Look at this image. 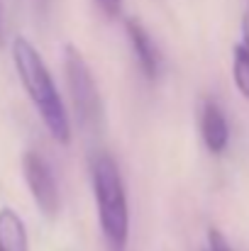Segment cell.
Wrapping results in <instances>:
<instances>
[{
  "instance_id": "cell-2",
  "label": "cell",
  "mask_w": 249,
  "mask_h": 251,
  "mask_svg": "<svg viewBox=\"0 0 249 251\" xmlns=\"http://www.w3.org/2000/svg\"><path fill=\"white\" fill-rule=\"evenodd\" d=\"M90 185L98 207L100 234L108 251H127L130 244V205L120 166L112 156L98 154L90 164Z\"/></svg>"
},
{
  "instance_id": "cell-11",
  "label": "cell",
  "mask_w": 249,
  "mask_h": 251,
  "mask_svg": "<svg viewBox=\"0 0 249 251\" xmlns=\"http://www.w3.org/2000/svg\"><path fill=\"white\" fill-rule=\"evenodd\" d=\"M242 44L249 49V0L247 7H245V15H242Z\"/></svg>"
},
{
  "instance_id": "cell-10",
  "label": "cell",
  "mask_w": 249,
  "mask_h": 251,
  "mask_svg": "<svg viewBox=\"0 0 249 251\" xmlns=\"http://www.w3.org/2000/svg\"><path fill=\"white\" fill-rule=\"evenodd\" d=\"M95 2L105 12V17H117L122 10V0H95Z\"/></svg>"
},
{
  "instance_id": "cell-5",
  "label": "cell",
  "mask_w": 249,
  "mask_h": 251,
  "mask_svg": "<svg viewBox=\"0 0 249 251\" xmlns=\"http://www.w3.org/2000/svg\"><path fill=\"white\" fill-rule=\"evenodd\" d=\"M125 34H127V42L132 47V54L144 74L147 81H154L159 76V64H162V56H159V49L157 44L152 42L149 32L144 29V25L139 20H125Z\"/></svg>"
},
{
  "instance_id": "cell-8",
  "label": "cell",
  "mask_w": 249,
  "mask_h": 251,
  "mask_svg": "<svg viewBox=\"0 0 249 251\" xmlns=\"http://www.w3.org/2000/svg\"><path fill=\"white\" fill-rule=\"evenodd\" d=\"M232 78L242 98L249 102V49L245 44H235L232 49Z\"/></svg>"
},
{
  "instance_id": "cell-7",
  "label": "cell",
  "mask_w": 249,
  "mask_h": 251,
  "mask_svg": "<svg viewBox=\"0 0 249 251\" xmlns=\"http://www.w3.org/2000/svg\"><path fill=\"white\" fill-rule=\"evenodd\" d=\"M0 251H29L25 222L12 207L0 210Z\"/></svg>"
},
{
  "instance_id": "cell-12",
  "label": "cell",
  "mask_w": 249,
  "mask_h": 251,
  "mask_svg": "<svg viewBox=\"0 0 249 251\" xmlns=\"http://www.w3.org/2000/svg\"><path fill=\"white\" fill-rule=\"evenodd\" d=\"M5 42V7H2V0H0V47Z\"/></svg>"
},
{
  "instance_id": "cell-9",
  "label": "cell",
  "mask_w": 249,
  "mask_h": 251,
  "mask_svg": "<svg viewBox=\"0 0 249 251\" xmlns=\"http://www.w3.org/2000/svg\"><path fill=\"white\" fill-rule=\"evenodd\" d=\"M203 251H232V249H230V244H227L225 234H222L220 229L210 227V229H208V234H205V249Z\"/></svg>"
},
{
  "instance_id": "cell-1",
  "label": "cell",
  "mask_w": 249,
  "mask_h": 251,
  "mask_svg": "<svg viewBox=\"0 0 249 251\" xmlns=\"http://www.w3.org/2000/svg\"><path fill=\"white\" fill-rule=\"evenodd\" d=\"M12 64H15L20 83L25 88L27 98L32 100L47 132L52 134L54 142L66 147L71 142V120H69L66 105L61 100V93L54 83L42 54L27 37L12 39Z\"/></svg>"
},
{
  "instance_id": "cell-4",
  "label": "cell",
  "mask_w": 249,
  "mask_h": 251,
  "mask_svg": "<svg viewBox=\"0 0 249 251\" xmlns=\"http://www.w3.org/2000/svg\"><path fill=\"white\" fill-rule=\"evenodd\" d=\"M22 173L25 183L32 193V200L42 210L44 217H56L61 207V195H59V183L47 159L37 151H25L22 156Z\"/></svg>"
},
{
  "instance_id": "cell-6",
  "label": "cell",
  "mask_w": 249,
  "mask_h": 251,
  "mask_svg": "<svg viewBox=\"0 0 249 251\" xmlns=\"http://www.w3.org/2000/svg\"><path fill=\"white\" fill-rule=\"evenodd\" d=\"M200 134H203V142H205L210 154L220 156L227 149V144H230V125H227V117H225L222 107L215 100H205L203 102Z\"/></svg>"
},
{
  "instance_id": "cell-13",
  "label": "cell",
  "mask_w": 249,
  "mask_h": 251,
  "mask_svg": "<svg viewBox=\"0 0 249 251\" xmlns=\"http://www.w3.org/2000/svg\"><path fill=\"white\" fill-rule=\"evenodd\" d=\"M42 2H47V0H42Z\"/></svg>"
},
{
  "instance_id": "cell-3",
  "label": "cell",
  "mask_w": 249,
  "mask_h": 251,
  "mask_svg": "<svg viewBox=\"0 0 249 251\" xmlns=\"http://www.w3.org/2000/svg\"><path fill=\"white\" fill-rule=\"evenodd\" d=\"M64 71H66V83L71 93L74 112H76V125L85 132H95L103 125V102L100 93L93 78V71L83 54L76 49V44L64 47Z\"/></svg>"
}]
</instances>
